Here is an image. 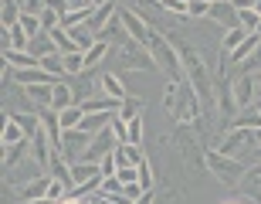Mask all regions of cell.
Instances as JSON below:
<instances>
[{
  "label": "cell",
  "instance_id": "1",
  "mask_svg": "<svg viewBox=\"0 0 261 204\" xmlns=\"http://www.w3.org/2000/svg\"><path fill=\"white\" fill-rule=\"evenodd\" d=\"M163 106L166 112L176 119V123H194V119L203 116V106H200V96H197V88L190 82H166V96H163Z\"/></svg>",
  "mask_w": 261,
  "mask_h": 204
},
{
  "label": "cell",
  "instance_id": "2",
  "mask_svg": "<svg viewBox=\"0 0 261 204\" xmlns=\"http://www.w3.org/2000/svg\"><path fill=\"white\" fill-rule=\"evenodd\" d=\"M170 140H173V146L180 150L184 167L190 170V174H203V170H207V146H203V140L187 126V123H176V129H173Z\"/></svg>",
  "mask_w": 261,
  "mask_h": 204
},
{
  "label": "cell",
  "instance_id": "3",
  "mask_svg": "<svg viewBox=\"0 0 261 204\" xmlns=\"http://www.w3.org/2000/svg\"><path fill=\"white\" fill-rule=\"evenodd\" d=\"M146 48H149V55H153L156 68L166 75V82H184V78H187L184 61H180V55H176V48L170 44V38H166V34H160V31H149Z\"/></svg>",
  "mask_w": 261,
  "mask_h": 204
},
{
  "label": "cell",
  "instance_id": "4",
  "mask_svg": "<svg viewBox=\"0 0 261 204\" xmlns=\"http://www.w3.org/2000/svg\"><path fill=\"white\" fill-rule=\"evenodd\" d=\"M207 170H211L221 184L238 187V184H241V177L248 174V164H244V160H238V156L221 153L217 146H207Z\"/></svg>",
  "mask_w": 261,
  "mask_h": 204
},
{
  "label": "cell",
  "instance_id": "5",
  "mask_svg": "<svg viewBox=\"0 0 261 204\" xmlns=\"http://www.w3.org/2000/svg\"><path fill=\"white\" fill-rule=\"evenodd\" d=\"M153 68H156V61L146 44H139L133 38L119 44V72H153Z\"/></svg>",
  "mask_w": 261,
  "mask_h": 204
},
{
  "label": "cell",
  "instance_id": "6",
  "mask_svg": "<svg viewBox=\"0 0 261 204\" xmlns=\"http://www.w3.org/2000/svg\"><path fill=\"white\" fill-rule=\"evenodd\" d=\"M248 146H254V129H244V126H234L217 140V150L227 156H241Z\"/></svg>",
  "mask_w": 261,
  "mask_h": 204
},
{
  "label": "cell",
  "instance_id": "7",
  "mask_svg": "<svg viewBox=\"0 0 261 204\" xmlns=\"http://www.w3.org/2000/svg\"><path fill=\"white\" fill-rule=\"evenodd\" d=\"M4 75H7V82H20V85H55V82H61V78H55L44 68H10L7 65Z\"/></svg>",
  "mask_w": 261,
  "mask_h": 204
},
{
  "label": "cell",
  "instance_id": "8",
  "mask_svg": "<svg viewBox=\"0 0 261 204\" xmlns=\"http://www.w3.org/2000/svg\"><path fill=\"white\" fill-rule=\"evenodd\" d=\"M116 20H122V28H126V34L133 41H139V44H146V41H149V24H146L143 17H139V14H136V10H129V7H119L116 10Z\"/></svg>",
  "mask_w": 261,
  "mask_h": 204
},
{
  "label": "cell",
  "instance_id": "9",
  "mask_svg": "<svg viewBox=\"0 0 261 204\" xmlns=\"http://www.w3.org/2000/svg\"><path fill=\"white\" fill-rule=\"evenodd\" d=\"M231 96H234V106H238V112L251 109V106H254V75L241 72V75L231 82Z\"/></svg>",
  "mask_w": 261,
  "mask_h": 204
},
{
  "label": "cell",
  "instance_id": "10",
  "mask_svg": "<svg viewBox=\"0 0 261 204\" xmlns=\"http://www.w3.org/2000/svg\"><path fill=\"white\" fill-rule=\"evenodd\" d=\"M238 191H241V194L248 197L251 204H261V160H258L254 167H248V174L241 177Z\"/></svg>",
  "mask_w": 261,
  "mask_h": 204
},
{
  "label": "cell",
  "instance_id": "11",
  "mask_svg": "<svg viewBox=\"0 0 261 204\" xmlns=\"http://www.w3.org/2000/svg\"><path fill=\"white\" fill-rule=\"evenodd\" d=\"M211 20H217V24L227 28V31L241 28V20H238V7H234L231 0H217V4H211Z\"/></svg>",
  "mask_w": 261,
  "mask_h": 204
},
{
  "label": "cell",
  "instance_id": "12",
  "mask_svg": "<svg viewBox=\"0 0 261 204\" xmlns=\"http://www.w3.org/2000/svg\"><path fill=\"white\" fill-rule=\"evenodd\" d=\"M112 17H116V7H112V0H106V4H98V7L92 10V17H88L85 28L92 31V38H98V34L109 28V20H112Z\"/></svg>",
  "mask_w": 261,
  "mask_h": 204
},
{
  "label": "cell",
  "instance_id": "13",
  "mask_svg": "<svg viewBox=\"0 0 261 204\" xmlns=\"http://www.w3.org/2000/svg\"><path fill=\"white\" fill-rule=\"evenodd\" d=\"M31 153H34V143H31V140H20V143L4 146V167H7V174L20 164V160H28Z\"/></svg>",
  "mask_w": 261,
  "mask_h": 204
},
{
  "label": "cell",
  "instance_id": "14",
  "mask_svg": "<svg viewBox=\"0 0 261 204\" xmlns=\"http://www.w3.org/2000/svg\"><path fill=\"white\" fill-rule=\"evenodd\" d=\"M51 180H55L51 174H41L38 180H31V184H20V187H17V194L24 197V204H28V201H38V197H48Z\"/></svg>",
  "mask_w": 261,
  "mask_h": 204
},
{
  "label": "cell",
  "instance_id": "15",
  "mask_svg": "<svg viewBox=\"0 0 261 204\" xmlns=\"http://www.w3.org/2000/svg\"><path fill=\"white\" fill-rule=\"evenodd\" d=\"M58 85V82H55ZM55 85H24V99L28 102H38V112L41 109H51L55 102Z\"/></svg>",
  "mask_w": 261,
  "mask_h": 204
},
{
  "label": "cell",
  "instance_id": "16",
  "mask_svg": "<svg viewBox=\"0 0 261 204\" xmlns=\"http://www.w3.org/2000/svg\"><path fill=\"white\" fill-rule=\"evenodd\" d=\"M4 61H7L10 68H41V58H34L31 51H17V48L4 51Z\"/></svg>",
  "mask_w": 261,
  "mask_h": 204
},
{
  "label": "cell",
  "instance_id": "17",
  "mask_svg": "<svg viewBox=\"0 0 261 204\" xmlns=\"http://www.w3.org/2000/svg\"><path fill=\"white\" fill-rule=\"evenodd\" d=\"M75 102H78V96L71 92V88H68V82H65V78H61L58 85H55V102H51V109H55V112H61V109L75 106Z\"/></svg>",
  "mask_w": 261,
  "mask_h": 204
},
{
  "label": "cell",
  "instance_id": "18",
  "mask_svg": "<svg viewBox=\"0 0 261 204\" xmlns=\"http://www.w3.org/2000/svg\"><path fill=\"white\" fill-rule=\"evenodd\" d=\"M28 51L34 55V58H48V55H55V41H51V34H38V38H31V44H28Z\"/></svg>",
  "mask_w": 261,
  "mask_h": 204
},
{
  "label": "cell",
  "instance_id": "19",
  "mask_svg": "<svg viewBox=\"0 0 261 204\" xmlns=\"http://www.w3.org/2000/svg\"><path fill=\"white\" fill-rule=\"evenodd\" d=\"M51 41H55V48H58L61 55H68V51H82V48H78V41L71 38L65 28H55V31H51Z\"/></svg>",
  "mask_w": 261,
  "mask_h": 204
},
{
  "label": "cell",
  "instance_id": "20",
  "mask_svg": "<svg viewBox=\"0 0 261 204\" xmlns=\"http://www.w3.org/2000/svg\"><path fill=\"white\" fill-rule=\"evenodd\" d=\"M20 140H28V133L17 126V119L7 112V119H4V146H10V143H20Z\"/></svg>",
  "mask_w": 261,
  "mask_h": 204
},
{
  "label": "cell",
  "instance_id": "21",
  "mask_svg": "<svg viewBox=\"0 0 261 204\" xmlns=\"http://www.w3.org/2000/svg\"><path fill=\"white\" fill-rule=\"evenodd\" d=\"M58 116H61V129H78V123L85 119V109H82V106H78V102H75V106L61 109Z\"/></svg>",
  "mask_w": 261,
  "mask_h": 204
},
{
  "label": "cell",
  "instance_id": "22",
  "mask_svg": "<svg viewBox=\"0 0 261 204\" xmlns=\"http://www.w3.org/2000/svg\"><path fill=\"white\" fill-rule=\"evenodd\" d=\"M61 58H65L68 78H75V75H82V72H85V51H68V55H61Z\"/></svg>",
  "mask_w": 261,
  "mask_h": 204
},
{
  "label": "cell",
  "instance_id": "23",
  "mask_svg": "<svg viewBox=\"0 0 261 204\" xmlns=\"http://www.w3.org/2000/svg\"><path fill=\"white\" fill-rule=\"evenodd\" d=\"M139 116H143V102L133 99V96H126V99H122V106H119V119L129 123V119H139Z\"/></svg>",
  "mask_w": 261,
  "mask_h": 204
},
{
  "label": "cell",
  "instance_id": "24",
  "mask_svg": "<svg viewBox=\"0 0 261 204\" xmlns=\"http://www.w3.org/2000/svg\"><path fill=\"white\" fill-rule=\"evenodd\" d=\"M41 68H44V72H51L55 78H68V72H65V58H61V51H55V55H48V58H41Z\"/></svg>",
  "mask_w": 261,
  "mask_h": 204
},
{
  "label": "cell",
  "instance_id": "25",
  "mask_svg": "<svg viewBox=\"0 0 261 204\" xmlns=\"http://www.w3.org/2000/svg\"><path fill=\"white\" fill-rule=\"evenodd\" d=\"M234 126H244V129H261V112H258V109H244V112H241V116H238V119H234V123H231V129Z\"/></svg>",
  "mask_w": 261,
  "mask_h": 204
},
{
  "label": "cell",
  "instance_id": "26",
  "mask_svg": "<svg viewBox=\"0 0 261 204\" xmlns=\"http://www.w3.org/2000/svg\"><path fill=\"white\" fill-rule=\"evenodd\" d=\"M109 48H112V44H106V41H95V44H92V48L85 51V68H95L98 61H102V58L109 55Z\"/></svg>",
  "mask_w": 261,
  "mask_h": 204
},
{
  "label": "cell",
  "instance_id": "27",
  "mask_svg": "<svg viewBox=\"0 0 261 204\" xmlns=\"http://www.w3.org/2000/svg\"><path fill=\"white\" fill-rule=\"evenodd\" d=\"M98 82H102V88H106V96L126 99V85H122V78H116V75H102Z\"/></svg>",
  "mask_w": 261,
  "mask_h": 204
},
{
  "label": "cell",
  "instance_id": "28",
  "mask_svg": "<svg viewBox=\"0 0 261 204\" xmlns=\"http://www.w3.org/2000/svg\"><path fill=\"white\" fill-rule=\"evenodd\" d=\"M136 170H139V187H143V191H153V184H156L153 164H149V160H143V164L136 167Z\"/></svg>",
  "mask_w": 261,
  "mask_h": 204
},
{
  "label": "cell",
  "instance_id": "29",
  "mask_svg": "<svg viewBox=\"0 0 261 204\" xmlns=\"http://www.w3.org/2000/svg\"><path fill=\"white\" fill-rule=\"evenodd\" d=\"M41 28H44V34H51L55 28H61V14H58V10H51V7H44V10H41Z\"/></svg>",
  "mask_w": 261,
  "mask_h": 204
},
{
  "label": "cell",
  "instance_id": "30",
  "mask_svg": "<svg viewBox=\"0 0 261 204\" xmlns=\"http://www.w3.org/2000/svg\"><path fill=\"white\" fill-rule=\"evenodd\" d=\"M244 38H248V31L244 28H234V31H227V34H224V41H221V48H241L244 44Z\"/></svg>",
  "mask_w": 261,
  "mask_h": 204
},
{
  "label": "cell",
  "instance_id": "31",
  "mask_svg": "<svg viewBox=\"0 0 261 204\" xmlns=\"http://www.w3.org/2000/svg\"><path fill=\"white\" fill-rule=\"evenodd\" d=\"M126 143H139L143 146V116L126 123Z\"/></svg>",
  "mask_w": 261,
  "mask_h": 204
},
{
  "label": "cell",
  "instance_id": "32",
  "mask_svg": "<svg viewBox=\"0 0 261 204\" xmlns=\"http://www.w3.org/2000/svg\"><path fill=\"white\" fill-rule=\"evenodd\" d=\"M10 41H14V48H17V51H28L31 34H28L24 28H20V24H14V28H10Z\"/></svg>",
  "mask_w": 261,
  "mask_h": 204
},
{
  "label": "cell",
  "instance_id": "33",
  "mask_svg": "<svg viewBox=\"0 0 261 204\" xmlns=\"http://www.w3.org/2000/svg\"><path fill=\"white\" fill-rule=\"evenodd\" d=\"M160 7L170 10V14H180V17H190V4L187 0H160Z\"/></svg>",
  "mask_w": 261,
  "mask_h": 204
},
{
  "label": "cell",
  "instance_id": "34",
  "mask_svg": "<svg viewBox=\"0 0 261 204\" xmlns=\"http://www.w3.org/2000/svg\"><path fill=\"white\" fill-rule=\"evenodd\" d=\"M238 20H241V28L248 31V34H254V31H258V14H254V10H238Z\"/></svg>",
  "mask_w": 261,
  "mask_h": 204
},
{
  "label": "cell",
  "instance_id": "35",
  "mask_svg": "<svg viewBox=\"0 0 261 204\" xmlns=\"http://www.w3.org/2000/svg\"><path fill=\"white\" fill-rule=\"evenodd\" d=\"M102 194H126V187H122V180L112 174V177H106V180H102Z\"/></svg>",
  "mask_w": 261,
  "mask_h": 204
},
{
  "label": "cell",
  "instance_id": "36",
  "mask_svg": "<svg viewBox=\"0 0 261 204\" xmlns=\"http://www.w3.org/2000/svg\"><path fill=\"white\" fill-rule=\"evenodd\" d=\"M116 177L122 180V187H126V184H139V170H136V167H119Z\"/></svg>",
  "mask_w": 261,
  "mask_h": 204
},
{
  "label": "cell",
  "instance_id": "37",
  "mask_svg": "<svg viewBox=\"0 0 261 204\" xmlns=\"http://www.w3.org/2000/svg\"><path fill=\"white\" fill-rule=\"evenodd\" d=\"M190 17H211V4L207 0H190Z\"/></svg>",
  "mask_w": 261,
  "mask_h": 204
},
{
  "label": "cell",
  "instance_id": "38",
  "mask_svg": "<svg viewBox=\"0 0 261 204\" xmlns=\"http://www.w3.org/2000/svg\"><path fill=\"white\" fill-rule=\"evenodd\" d=\"M126 194H129V197H133V201H136V197H139V194H146V191H143V187H139V184H126Z\"/></svg>",
  "mask_w": 261,
  "mask_h": 204
},
{
  "label": "cell",
  "instance_id": "39",
  "mask_svg": "<svg viewBox=\"0 0 261 204\" xmlns=\"http://www.w3.org/2000/svg\"><path fill=\"white\" fill-rule=\"evenodd\" d=\"M238 10H254V0H231Z\"/></svg>",
  "mask_w": 261,
  "mask_h": 204
},
{
  "label": "cell",
  "instance_id": "40",
  "mask_svg": "<svg viewBox=\"0 0 261 204\" xmlns=\"http://www.w3.org/2000/svg\"><path fill=\"white\" fill-rule=\"evenodd\" d=\"M153 191H146V194H139V197H136V204H153Z\"/></svg>",
  "mask_w": 261,
  "mask_h": 204
},
{
  "label": "cell",
  "instance_id": "41",
  "mask_svg": "<svg viewBox=\"0 0 261 204\" xmlns=\"http://www.w3.org/2000/svg\"><path fill=\"white\" fill-rule=\"evenodd\" d=\"M28 204H61V201H55V197H38V201H28Z\"/></svg>",
  "mask_w": 261,
  "mask_h": 204
},
{
  "label": "cell",
  "instance_id": "42",
  "mask_svg": "<svg viewBox=\"0 0 261 204\" xmlns=\"http://www.w3.org/2000/svg\"><path fill=\"white\" fill-rule=\"evenodd\" d=\"M61 204H85V201H82V197H71V194H68V197H65Z\"/></svg>",
  "mask_w": 261,
  "mask_h": 204
},
{
  "label": "cell",
  "instance_id": "43",
  "mask_svg": "<svg viewBox=\"0 0 261 204\" xmlns=\"http://www.w3.org/2000/svg\"><path fill=\"white\" fill-rule=\"evenodd\" d=\"M254 85H258V92H261V72H254Z\"/></svg>",
  "mask_w": 261,
  "mask_h": 204
},
{
  "label": "cell",
  "instance_id": "44",
  "mask_svg": "<svg viewBox=\"0 0 261 204\" xmlns=\"http://www.w3.org/2000/svg\"><path fill=\"white\" fill-rule=\"evenodd\" d=\"M254 14H258V17H261V0H254Z\"/></svg>",
  "mask_w": 261,
  "mask_h": 204
},
{
  "label": "cell",
  "instance_id": "45",
  "mask_svg": "<svg viewBox=\"0 0 261 204\" xmlns=\"http://www.w3.org/2000/svg\"><path fill=\"white\" fill-rule=\"evenodd\" d=\"M254 109H258V112H261V92H258V99H254Z\"/></svg>",
  "mask_w": 261,
  "mask_h": 204
},
{
  "label": "cell",
  "instance_id": "46",
  "mask_svg": "<svg viewBox=\"0 0 261 204\" xmlns=\"http://www.w3.org/2000/svg\"><path fill=\"white\" fill-rule=\"evenodd\" d=\"M224 204H251V201H248V197H244V201H224Z\"/></svg>",
  "mask_w": 261,
  "mask_h": 204
},
{
  "label": "cell",
  "instance_id": "47",
  "mask_svg": "<svg viewBox=\"0 0 261 204\" xmlns=\"http://www.w3.org/2000/svg\"><path fill=\"white\" fill-rule=\"evenodd\" d=\"M254 34H258V38H261V20H258V31H254Z\"/></svg>",
  "mask_w": 261,
  "mask_h": 204
},
{
  "label": "cell",
  "instance_id": "48",
  "mask_svg": "<svg viewBox=\"0 0 261 204\" xmlns=\"http://www.w3.org/2000/svg\"><path fill=\"white\" fill-rule=\"evenodd\" d=\"M207 4H217V0H207Z\"/></svg>",
  "mask_w": 261,
  "mask_h": 204
},
{
  "label": "cell",
  "instance_id": "49",
  "mask_svg": "<svg viewBox=\"0 0 261 204\" xmlns=\"http://www.w3.org/2000/svg\"><path fill=\"white\" fill-rule=\"evenodd\" d=\"M187 4H190V0H187Z\"/></svg>",
  "mask_w": 261,
  "mask_h": 204
}]
</instances>
